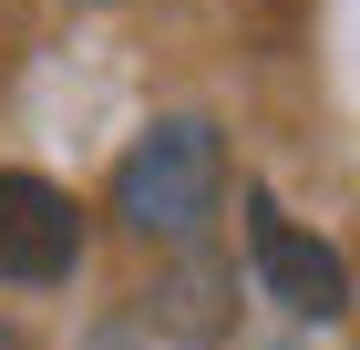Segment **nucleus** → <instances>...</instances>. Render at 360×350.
Listing matches in <instances>:
<instances>
[{
    "mask_svg": "<svg viewBox=\"0 0 360 350\" xmlns=\"http://www.w3.org/2000/svg\"><path fill=\"white\" fill-rule=\"evenodd\" d=\"M217 196H226V144H217L206 113H165L134 155L113 165V216H124L134 237H165V247L206 237Z\"/></svg>",
    "mask_w": 360,
    "mask_h": 350,
    "instance_id": "nucleus-1",
    "label": "nucleus"
},
{
    "mask_svg": "<svg viewBox=\"0 0 360 350\" xmlns=\"http://www.w3.org/2000/svg\"><path fill=\"white\" fill-rule=\"evenodd\" d=\"M144 320L165 330V340H226V320H237V268H226L217 247L186 237V258L144 289Z\"/></svg>",
    "mask_w": 360,
    "mask_h": 350,
    "instance_id": "nucleus-4",
    "label": "nucleus"
},
{
    "mask_svg": "<svg viewBox=\"0 0 360 350\" xmlns=\"http://www.w3.org/2000/svg\"><path fill=\"white\" fill-rule=\"evenodd\" d=\"M248 258H257V289H268L288 320H340V309H350L340 247H319L309 227H288L278 196H248Z\"/></svg>",
    "mask_w": 360,
    "mask_h": 350,
    "instance_id": "nucleus-2",
    "label": "nucleus"
},
{
    "mask_svg": "<svg viewBox=\"0 0 360 350\" xmlns=\"http://www.w3.org/2000/svg\"><path fill=\"white\" fill-rule=\"evenodd\" d=\"M0 350H31V340H21V330H0Z\"/></svg>",
    "mask_w": 360,
    "mask_h": 350,
    "instance_id": "nucleus-5",
    "label": "nucleus"
},
{
    "mask_svg": "<svg viewBox=\"0 0 360 350\" xmlns=\"http://www.w3.org/2000/svg\"><path fill=\"white\" fill-rule=\"evenodd\" d=\"M83 268V206L52 175H0V278L11 289H52Z\"/></svg>",
    "mask_w": 360,
    "mask_h": 350,
    "instance_id": "nucleus-3",
    "label": "nucleus"
}]
</instances>
